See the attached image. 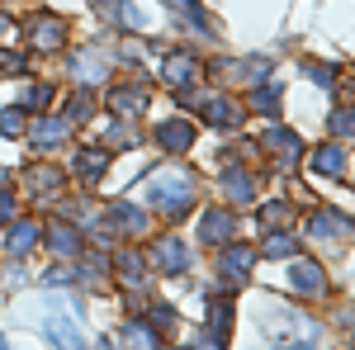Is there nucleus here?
<instances>
[{
    "label": "nucleus",
    "mask_w": 355,
    "mask_h": 350,
    "mask_svg": "<svg viewBox=\"0 0 355 350\" xmlns=\"http://www.w3.org/2000/svg\"><path fill=\"white\" fill-rule=\"evenodd\" d=\"M142 199L157 204L162 213L180 218V209H190V204H194V180L185 175V170H157V175L142 185Z\"/></svg>",
    "instance_id": "f257e3e1"
},
{
    "label": "nucleus",
    "mask_w": 355,
    "mask_h": 350,
    "mask_svg": "<svg viewBox=\"0 0 355 350\" xmlns=\"http://www.w3.org/2000/svg\"><path fill=\"white\" fill-rule=\"evenodd\" d=\"M270 336H275V346H284V350H313L322 331H318L313 317H289V322H275Z\"/></svg>",
    "instance_id": "f03ea898"
},
{
    "label": "nucleus",
    "mask_w": 355,
    "mask_h": 350,
    "mask_svg": "<svg viewBox=\"0 0 355 350\" xmlns=\"http://www.w3.org/2000/svg\"><path fill=\"white\" fill-rule=\"evenodd\" d=\"M185 105L204 109V119L218 123V128H237L242 123V105H232L227 95H185Z\"/></svg>",
    "instance_id": "7ed1b4c3"
},
{
    "label": "nucleus",
    "mask_w": 355,
    "mask_h": 350,
    "mask_svg": "<svg viewBox=\"0 0 355 350\" xmlns=\"http://www.w3.org/2000/svg\"><path fill=\"white\" fill-rule=\"evenodd\" d=\"M289 289L299 298H322L327 294V274L318 261H289Z\"/></svg>",
    "instance_id": "20e7f679"
},
{
    "label": "nucleus",
    "mask_w": 355,
    "mask_h": 350,
    "mask_svg": "<svg viewBox=\"0 0 355 350\" xmlns=\"http://www.w3.org/2000/svg\"><path fill=\"white\" fill-rule=\"evenodd\" d=\"M28 43H33L38 53H57V48L67 43V19H57V15H38V19L28 24Z\"/></svg>",
    "instance_id": "39448f33"
},
{
    "label": "nucleus",
    "mask_w": 355,
    "mask_h": 350,
    "mask_svg": "<svg viewBox=\"0 0 355 350\" xmlns=\"http://www.w3.org/2000/svg\"><path fill=\"white\" fill-rule=\"evenodd\" d=\"M308 232H313L318 242H346V237H355V222H351V218H341L336 209H322V213H313Z\"/></svg>",
    "instance_id": "423d86ee"
},
{
    "label": "nucleus",
    "mask_w": 355,
    "mask_h": 350,
    "mask_svg": "<svg viewBox=\"0 0 355 350\" xmlns=\"http://www.w3.org/2000/svg\"><path fill=\"white\" fill-rule=\"evenodd\" d=\"M162 81L175 85V90H190V85L199 81V62H194L190 53H171L162 62Z\"/></svg>",
    "instance_id": "0eeeda50"
},
{
    "label": "nucleus",
    "mask_w": 355,
    "mask_h": 350,
    "mask_svg": "<svg viewBox=\"0 0 355 350\" xmlns=\"http://www.w3.org/2000/svg\"><path fill=\"white\" fill-rule=\"evenodd\" d=\"M110 109L114 114H123V119H133V114H142L147 109V85H114L110 90Z\"/></svg>",
    "instance_id": "6e6552de"
},
{
    "label": "nucleus",
    "mask_w": 355,
    "mask_h": 350,
    "mask_svg": "<svg viewBox=\"0 0 355 350\" xmlns=\"http://www.w3.org/2000/svg\"><path fill=\"white\" fill-rule=\"evenodd\" d=\"M67 133H71V119H43V123H33V147L53 152V147L67 142Z\"/></svg>",
    "instance_id": "1a4fd4ad"
},
{
    "label": "nucleus",
    "mask_w": 355,
    "mask_h": 350,
    "mask_svg": "<svg viewBox=\"0 0 355 350\" xmlns=\"http://www.w3.org/2000/svg\"><path fill=\"white\" fill-rule=\"evenodd\" d=\"M157 142H162L166 152H190V142H194L190 119H171V123H162V128H157Z\"/></svg>",
    "instance_id": "9d476101"
},
{
    "label": "nucleus",
    "mask_w": 355,
    "mask_h": 350,
    "mask_svg": "<svg viewBox=\"0 0 355 350\" xmlns=\"http://www.w3.org/2000/svg\"><path fill=\"white\" fill-rule=\"evenodd\" d=\"M232 232H237V218L223 213V209H209L204 222H199V237H204V242H227Z\"/></svg>",
    "instance_id": "9b49d317"
},
{
    "label": "nucleus",
    "mask_w": 355,
    "mask_h": 350,
    "mask_svg": "<svg viewBox=\"0 0 355 350\" xmlns=\"http://www.w3.org/2000/svg\"><path fill=\"white\" fill-rule=\"evenodd\" d=\"M308 166H313L318 175H341V170H346V152H341V147H318V152L308 157Z\"/></svg>",
    "instance_id": "f8f14e48"
},
{
    "label": "nucleus",
    "mask_w": 355,
    "mask_h": 350,
    "mask_svg": "<svg viewBox=\"0 0 355 350\" xmlns=\"http://www.w3.org/2000/svg\"><path fill=\"white\" fill-rule=\"evenodd\" d=\"M43 331H48V341H57L62 350H81L85 346L81 336H76V326L67 322V317H48V322H43Z\"/></svg>",
    "instance_id": "ddd939ff"
},
{
    "label": "nucleus",
    "mask_w": 355,
    "mask_h": 350,
    "mask_svg": "<svg viewBox=\"0 0 355 350\" xmlns=\"http://www.w3.org/2000/svg\"><path fill=\"white\" fill-rule=\"evenodd\" d=\"M223 189H227L237 204H251V194H256V175H251V170H227V175H223Z\"/></svg>",
    "instance_id": "4468645a"
},
{
    "label": "nucleus",
    "mask_w": 355,
    "mask_h": 350,
    "mask_svg": "<svg viewBox=\"0 0 355 350\" xmlns=\"http://www.w3.org/2000/svg\"><path fill=\"white\" fill-rule=\"evenodd\" d=\"M157 265H162V270H185V265H190V251L166 237V242H157Z\"/></svg>",
    "instance_id": "2eb2a0df"
},
{
    "label": "nucleus",
    "mask_w": 355,
    "mask_h": 350,
    "mask_svg": "<svg viewBox=\"0 0 355 350\" xmlns=\"http://www.w3.org/2000/svg\"><path fill=\"white\" fill-rule=\"evenodd\" d=\"M266 147H270L275 157H289V161L303 152V142H299L294 133H284V128H270V133H266Z\"/></svg>",
    "instance_id": "dca6fc26"
},
{
    "label": "nucleus",
    "mask_w": 355,
    "mask_h": 350,
    "mask_svg": "<svg viewBox=\"0 0 355 350\" xmlns=\"http://www.w3.org/2000/svg\"><path fill=\"white\" fill-rule=\"evenodd\" d=\"M105 152H95V147H85L81 157H76V175H81V180H100V175H105Z\"/></svg>",
    "instance_id": "f3484780"
},
{
    "label": "nucleus",
    "mask_w": 355,
    "mask_h": 350,
    "mask_svg": "<svg viewBox=\"0 0 355 350\" xmlns=\"http://www.w3.org/2000/svg\"><path fill=\"white\" fill-rule=\"evenodd\" d=\"M223 270H227L232 279H246V274H251V251H246V246H227V251H223Z\"/></svg>",
    "instance_id": "a211bd4d"
},
{
    "label": "nucleus",
    "mask_w": 355,
    "mask_h": 350,
    "mask_svg": "<svg viewBox=\"0 0 355 350\" xmlns=\"http://www.w3.org/2000/svg\"><path fill=\"white\" fill-rule=\"evenodd\" d=\"M71 76H76V81H100V76H105V62L95 67V57H90V53H81L76 62H71Z\"/></svg>",
    "instance_id": "6ab92c4d"
},
{
    "label": "nucleus",
    "mask_w": 355,
    "mask_h": 350,
    "mask_svg": "<svg viewBox=\"0 0 355 350\" xmlns=\"http://www.w3.org/2000/svg\"><path fill=\"white\" fill-rule=\"evenodd\" d=\"M294 251H299V242H294L289 232H270V237H266V256H279V261H284V256H294Z\"/></svg>",
    "instance_id": "aec40b11"
},
{
    "label": "nucleus",
    "mask_w": 355,
    "mask_h": 350,
    "mask_svg": "<svg viewBox=\"0 0 355 350\" xmlns=\"http://www.w3.org/2000/svg\"><path fill=\"white\" fill-rule=\"evenodd\" d=\"M251 105L261 109V114H279V90H275V85H261V90H251Z\"/></svg>",
    "instance_id": "412c9836"
},
{
    "label": "nucleus",
    "mask_w": 355,
    "mask_h": 350,
    "mask_svg": "<svg viewBox=\"0 0 355 350\" xmlns=\"http://www.w3.org/2000/svg\"><path fill=\"white\" fill-rule=\"evenodd\" d=\"M331 133H341V137H355V114L351 109H331Z\"/></svg>",
    "instance_id": "4be33fe9"
},
{
    "label": "nucleus",
    "mask_w": 355,
    "mask_h": 350,
    "mask_svg": "<svg viewBox=\"0 0 355 350\" xmlns=\"http://www.w3.org/2000/svg\"><path fill=\"white\" fill-rule=\"evenodd\" d=\"M76 246H81V242H76L71 227H57V232H53V251H57V256H76Z\"/></svg>",
    "instance_id": "5701e85b"
},
{
    "label": "nucleus",
    "mask_w": 355,
    "mask_h": 350,
    "mask_svg": "<svg viewBox=\"0 0 355 350\" xmlns=\"http://www.w3.org/2000/svg\"><path fill=\"white\" fill-rule=\"evenodd\" d=\"M0 133H5V137L24 133V109H5V114H0Z\"/></svg>",
    "instance_id": "b1692460"
},
{
    "label": "nucleus",
    "mask_w": 355,
    "mask_h": 350,
    "mask_svg": "<svg viewBox=\"0 0 355 350\" xmlns=\"http://www.w3.org/2000/svg\"><path fill=\"white\" fill-rule=\"evenodd\" d=\"M57 185H62V175H57V170H33V180H28L33 194H48V189H57Z\"/></svg>",
    "instance_id": "393cba45"
},
{
    "label": "nucleus",
    "mask_w": 355,
    "mask_h": 350,
    "mask_svg": "<svg viewBox=\"0 0 355 350\" xmlns=\"http://www.w3.org/2000/svg\"><path fill=\"white\" fill-rule=\"evenodd\" d=\"M33 242H38V227H19V232L10 237V251H15V256H24Z\"/></svg>",
    "instance_id": "a878e982"
},
{
    "label": "nucleus",
    "mask_w": 355,
    "mask_h": 350,
    "mask_svg": "<svg viewBox=\"0 0 355 350\" xmlns=\"http://www.w3.org/2000/svg\"><path fill=\"white\" fill-rule=\"evenodd\" d=\"M284 218H289V209H284V204H266V209H261V222H270V227H279Z\"/></svg>",
    "instance_id": "bb28decb"
},
{
    "label": "nucleus",
    "mask_w": 355,
    "mask_h": 350,
    "mask_svg": "<svg viewBox=\"0 0 355 350\" xmlns=\"http://www.w3.org/2000/svg\"><path fill=\"white\" fill-rule=\"evenodd\" d=\"M128 346H133V350H157V341H152L142 326H133V331H128Z\"/></svg>",
    "instance_id": "cd10ccee"
},
{
    "label": "nucleus",
    "mask_w": 355,
    "mask_h": 350,
    "mask_svg": "<svg viewBox=\"0 0 355 350\" xmlns=\"http://www.w3.org/2000/svg\"><path fill=\"white\" fill-rule=\"evenodd\" d=\"M48 100H53L48 85H33V90H28V105H33V109H48Z\"/></svg>",
    "instance_id": "c85d7f7f"
},
{
    "label": "nucleus",
    "mask_w": 355,
    "mask_h": 350,
    "mask_svg": "<svg viewBox=\"0 0 355 350\" xmlns=\"http://www.w3.org/2000/svg\"><path fill=\"white\" fill-rule=\"evenodd\" d=\"M308 76H313L318 85H331V76H336V71H331V67H313V62H308Z\"/></svg>",
    "instance_id": "c756f323"
},
{
    "label": "nucleus",
    "mask_w": 355,
    "mask_h": 350,
    "mask_svg": "<svg viewBox=\"0 0 355 350\" xmlns=\"http://www.w3.org/2000/svg\"><path fill=\"white\" fill-rule=\"evenodd\" d=\"M95 10H105L110 19H119V10H123V0H95Z\"/></svg>",
    "instance_id": "7c9ffc66"
},
{
    "label": "nucleus",
    "mask_w": 355,
    "mask_h": 350,
    "mask_svg": "<svg viewBox=\"0 0 355 350\" xmlns=\"http://www.w3.org/2000/svg\"><path fill=\"white\" fill-rule=\"evenodd\" d=\"M90 114V95H76V105H71V119H85Z\"/></svg>",
    "instance_id": "2f4dec72"
},
{
    "label": "nucleus",
    "mask_w": 355,
    "mask_h": 350,
    "mask_svg": "<svg viewBox=\"0 0 355 350\" xmlns=\"http://www.w3.org/2000/svg\"><path fill=\"white\" fill-rule=\"evenodd\" d=\"M123 274L137 279V274H142V261H137V256H123Z\"/></svg>",
    "instance_id": "473e14b6"
},
{
    "label": "nucleus",
    "mask_w": 355,
    "mask_h": 350,
    "mask_svg": "<svg viewBox=\"0 0 355 350\" xmlns=\"http://www.w3.org/2000/svg\"><path fill=\"white\" fill-rule=\"evenodd\" d=\"M0 71H24V62H19L15 53H5V57H0Z\"/></svg>",
    "instance_id": "72a5a7b5"
},
{
    "label": "nucleus",
    "mask_w": 355,
    "mask_h": 350,
    "mask_svg": "<svg viewBox=\"0 0 355 350\" xmlns=\"http://www.w3.org/2000/svg\"><path fill=\"white\" fill-rule=\"evenodd\" d=\"M15 213V194H10V189H0V218H10Z\"/></svg>",
    "instance_id": "f704fd0d"
},
{
    "label": "nucleus",
    "mask_w": 355,
    "mask_h": 350,
    "mask_svg": "<svg viewBox=\"0 0 355 350\" xmlns=\"http://www.w3.org/2000/svg\"><path fill=\"white\" fill-rule=\"evenodd\" d=\"M346 95H351V105H355V81H346Z\"/></svg>",
    "instance_id": "c9c22d12"
}]
</instances>
